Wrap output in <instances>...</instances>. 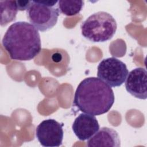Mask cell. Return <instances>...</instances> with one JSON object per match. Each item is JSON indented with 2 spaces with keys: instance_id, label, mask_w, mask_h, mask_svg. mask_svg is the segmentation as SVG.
Listing matches in <instances>:
<instances>
[{
  "instance_id": "obj_1",
  "label": "cell",
  "mask_w": 147,
  "mask_h": 147,
  "mask_svg": "<svg viewBox=\"0 0 147 147\" xmlns=\"http://www.w3.org/2000/svg\"><path fill=\"white\" fill-rule=\"evenodd\" d=\"M112 88L99 78L84 79L77 87L73 105L84 113L100 115L108 112L114 103Z\"/></svg>"
},
{
  "instance_id": "obj_2",
  "label": "cell",
  "mask_w": 147,
  "mask_h": 147,
  "mask_svg": "<svg viewBox=\"0 0 147 147\" xmlns=\"http://www.w3.org/2000/svg\"><path fill=\"white\" fill-rule=\"evenodd\" d=\"M2 43L10 57L15 60H32L41 50L38 30L26 21L12 24L6 30Z\"/></svg>"
},
{
  "instance_id": "obj_3",
  "label": "cell",
  "mask_w": 147,
  "mask_h": 147,
  "mask_svg": "<svg viewBox=\"0 0 147 147\" xmlns=\"http://www.w3.org/2000/svg\"><path fill=\"white\" fill-rule=\"evenodd\" d=\"M80 28L84 38L94 42H103L113 38L117 24L110 14L102 11L89 16L83 22Z\"/></svg>"
},
{
  "instance_id": "obj_4",
  "label": "cell",
  "mask_w": 147,
  "mask_h": 147,
  "mask_svg": "<svg viewBox=\"0 0 147 147\" xmlns=\"http://www.w3.org/2000/svg\"><path fill=\"white\" fill-rule=\"evenodd\" d=\"M59 1H31L26 10L27 17L38 30L45 32L57 23L59 16Z\"/></svg>"
},
{
  "instance_id": "obj_5",
  "label": "cell",
  "mask_w": 147,
  "mask_h": 147,
  "mask_svg": "<svg viewBox=\"0 0 147 147\" xmlns=\"http://www.w3.org/2000/svg\"><path fill=\"white\" fill-rule=\"evenodd\" d=\"M97 69L98 78L112 87L121 86L129 73L126 64L114 57L103 59Z\"/></svg>"
},
{
  "instance_id": "obj_6",
  "label": "cell",
  "mask_w": 147,
  "mask_h": 147,
  "mask_svg": "<svg viewBox=\"0 0 147 147\" xmlns=\"http://www.w3.org/2000/svg\"><path fill=\"white\" fill-rule=\"evenodd\" d=\"M63 125L54 119L42 121L36 127V136L43 146L58 147L62 145Z\"/></svg>"
},
{
  "instance_id": "obj_7",
  "label": "cell",
  "mask_w": 147,
  "mask_h": 147,
  "mask_svg": "<svg viewBox=\"0 0 147 147\" xmlns=\"http://www.w3.org/2000/svg\"><path fill=\"white\" fill-rule=\"evenodd\" d=\"M125 82L126 91L135 98L140 99L147 98V72L145 68L133 69L127 74Z\"/></svg>"
},
{
  "instance_id": "obj_8",
  "label": "cell",
  "mask_w": 147,
  "mask_h": 147,
  "mask_svg": "<svg viewBox=\"0 0 147 147\" xmlns=\"http://www.w3.org/2000/svg\"><path fill=\"white\" fill-rule=\"evenodd\" d=\"M72 130L80 141H85L91 138L99 129V125L96 117L89 114H80L75 119Z\"/></svg>"
},
{
  "instance_id": "obj_9",
  "label": "cell",
  "mask_w": 147,
  "mask_h": 147,
  "mask_svg": "<svg viewBox=\"0 0 147 147\" xmlns=\"http://www.w3.org/2000/svg\"><path fill=\"white\" fill-rule=\"evenodd\" d=\"M88 147H119L121 140L117 131L112 128L102 127L87 142Z\"/></svg>"
},
{
  "instance_id": "obj_10",
  "label": "cell",
  "mask_w": 147,
  "mask_h": 147,
  "mask_svg": "<svg viewBox=\"0 0 147 147\" xmlns=\"http://www.w3.org/2000/svg\"><path fill=\"white\" fill-rule=\"evenodd\" d=\"M1 25L5 26L16 19L18 8L16 1H0Z\"/></svg>"
},
{
  "instance_id": "obj_11",
  "label": "cell",
  "mask_w": 147,
  "mask_h": 147,
  "mask_svg": "<svg viewBox=\"0 0 147 147\" xmlns=\"http://www.w3.org/2000/svg\"><path fill=\"white\" fill-rule=\"evenodd\" d=\"M58 7L61 13L67 16H75L80 13L84 6V1L79 0L58 1Z\"/></svg>"
},
{
  "instance_id": "obj_12",
  "label": "cell",
  "mask_w": 147,
  "mask_h": 147,
  "mask_svg": "<svg viewBox=\"0 0 147 147\" xmlns=\"http://www.w3.org/2000/svg\"><path fill=\"white\" fill-rule=\"evenodd\" d=\"M17 6L18 10H27L30 5L31 1H16Z\"/></svg>"
}]
</instances>
